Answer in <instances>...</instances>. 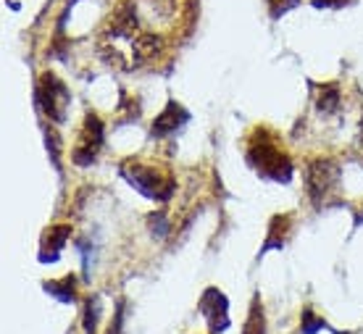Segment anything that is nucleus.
Instances as JSON below:
<instances>
[{
	"label": "nucleus",
	"mask_w": 363,
	"mask_h": 334,
	"mask_svg": "<svg viewBox=\"0 0 363 334\" xmlns=\"http://www.w3.org/2000/svg\"><path fill=\"white\" fill-rule=\"evenodd\" d=\"M247 163L264 179L281 182V184H287L292 179L290 155L281 150V145L277 143V135L264 127L255 129L250 143H247Z\"/></svg>",
	"instance_id": "nucleus-1"
},
{
	"label": "nucleus",
	"mask_w": 363,
	"mask_h": 334,
	"mask_svg": "<svg viewBox=\"0 0 363 334\" xmlns=\"http://www.w3.org/2000/svg\"><path fill=\"white\" fill-rule=\"evenodd\" d=\"M121 177L135 187L137 192H143L150 200H169L177 190V184L169 174L158 172L153 166H143V163L127 161L121 166Z\"/></svg>",
	"instance_id": "nucleus-2"
},
{
	"label": "nucleus",
	"mask_w": 363,
	"mask_h": 334,
	"mask_svg": "<svg viewBox=\"0 0 363 334\" xmlns=\"http://www.w3.org/2000/svg\"><path fill=\"white\" fill-rule=\"evenodd\" d=\"M306 184H308V198L316 208H327L329 198L340 187V166L329 158H316L308 163L306 172Z\"/></svg>",
	"instance_id": "nucleus-3"
},
{
	"label": "nucleus",
	"mask_w": 363,
	"mask_h": 334,
	"mask_svg": "<svg viewBox=\"0 0 363 334\" xmlns=\"http://www.w3.org/2000/svg\"><path fill=\"white\" fill-rule=\"evenodd\" d=\"M35 95H37L40 111H43L50 121H55V124H64L69 103H72V92H69V87H66L64 82L58 79L55 74H43Z\"/></svg>",
	"instance_id": "nucleus-4"
},
{
	"label": "nucleus",
	"mask_w": 363,
	"mask_h": 334,
	"mask_svg": "<svg viewBox=\"0 0 363 334\" xmlns=\"http://www.w3.org/2000/svg\"><path fill=\"white\" fill-rule=\"evenodd\" d=\"M200 313H203V318L208 321V332L211 334H221L224 329L229 326V303L227 298H224V292L216 287H208L206 292H203V298H200L198 303Z\"/></svg>",
	"instance_id": "nucleus-5"
},
{
	"label": "nucleus",
	"mask_w": 363,
	"mask_h": 334,
	"mask_svg": "<svg viewBox=\"0 0 363 334\" xmlns=\"http://www.w3.org/2000/svg\"><path fill=\"white\" fill-rule=\"evenodd\" d=\"M100 145H103V124H100L98 116H87L82 137H79V143L74 147V155H72L74 163H77V166H90V163L98 158Z\"/></svg>",
	"instance_id": "nucleus-6"
},
{
	"label": "nucleus",
	"mask_w": 363,
	"mask_h": 334,
	"mask_svg": "<svg viewBox=\"0 0 363 334\" xmlns=\"http://www.w3.org/2000/svg\"><path fill=\"white\" fill-rule=\"evenodd\" d=\"M190 121V113L182 108L179 103H169L166 106V111L161 113V116L155 118L153 121V129H150V135L153 137H169V135H174L177 129H182L184 124Z\"/></svg>",
	"instance_id": "nucleus-7"
},
{
	"label": "nucleus",
	"mask_w": 363,
	"mask_h": 334,
	"mask_svg": "<svg viewBox=\"0 0 363 334\" xmlns=\"http://www.w3.org/2000/svg\"><path fill=\"white\" fill-rule=\"evenodd\" d=\"M69 237H72V226H53V229H48L45 240H43V250H40V261L43 263L58 261V253L64 250Z\"/></svg>",
	"instance_id": "nucleus-8"
},
{
	"label": "nucleus",
	"mask_w": 363,
	"mask_h": 334,
	"mask_svg": "<svg viewBox=\"0 0 363 334\" xmlns=\"http://www.w3.org/2000/svg\"><path fill=\"white\" fill-rule=\"evenodd\" d=\"M318 111L329 116V113H337L340 111V87L337 84H324L321 87V95H318Z\"/></svg>",
	"instance_id": "nucleus-9"
},
{
	"label": "nucleus",
	"mask_w": 363,
	"mask_h": 334,
	"mask_svg": "<svg viewBox=\"0 0 363 334\" xmlns=\"http://www.w3.org/2000/svg\"><path fill=\"white\" fill-rule=\"evenodd\" d=\"M45 289L61 303H74L77 300V295H74V277H66L61 282H45Z\"/></svg>",
	"instance_id": "nucleus-10"
},
{
	"label": "nucleus",
	"mask_w": 363,
	"mask_h": 334,
	"mask_svg": "<svg viewBox=\"0 0 363 334\" xmlns=\"http://www.w3.org/2000/svg\"><path fill=\"white\" fill-rule=\"evenodd\" d=\"M266 332V321H264V308H261V300L255 298L253 306H250V316H247L245 334H264Z\"/></svg>",
	"instance_id": "nucleus-11"
},
{
	"label": "nucleus",
	"mask_w": 363,
	"mask_h": 334,
	"mask_svg": "<svg viewBox=\"0 0 363 334\" xmlns=\"http://www.w3.org/2000/svg\"><path fill=\"white\" fill-rule=\"evenodd\" d=\"M98 316H100V298H90L87 306H84V332L87 334H95Z\"/></svg>",
	"instance_id": "nucleus-12"
},
{
	"label": "nucleus",
	"mask_w": 363,
	"mask_h": 334,
	"mask_svg": "<svg viewBox=\"0 0 363 334\" xmlns=\"http://www.w3.org/2000/svg\"><path fill=\"white\" fill-rule=\"evenodd\" d=\"M269 3V11H272V18H279L284 16L290 9H295L300 0H266Z\"/></svg>",
	"instance_id": "nucleus-13"
},
{
	"label": "nucleus",
	"mask_w": 363,
	"mask_h": 334,
	"mask_svg": "<svg viewBox=\"0 0 363 334\" xmlns=\"http://www.w3.org/2000/svg\"><path fill=\"white\" fill-rule=\"evenodd\" d=\"M318 329H327V324L318 316H313L311 311H306V313H303V334H316Z\"/></svg>",
	"instance_id": "nucleus-14"
},
{
	"label": "nucleus",
	"mask_w": 363,
	"mask_h": 334,
	"mask_svg": "<svg viewBox=\"0 0 363 334\" xmlns=\"http://www.w3.org/2000/svg\"><path fill=\"white\" fill-rule=\"evenodd\" d=\"M347 0H313V6H318V9H321V6H345Z\"/></svg>",
	"instance_id": "nucleus-15"
},
{
	"label": "nucleus",
	"mask_w": 363,
	"mask_h": 334,
	"mask_svg": "<svg viewBox=\"0 0 363 334\" xmlns=\"http://www.w3.org/2000/svg\"><path fill=\"white\" fill-rule=\"evenodd\" d=\"M358 143H361V150H363V121H361V140Z\"/></svg>",
	"instance_id": "nucleus-16"
}]
</instances>
